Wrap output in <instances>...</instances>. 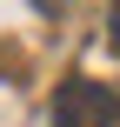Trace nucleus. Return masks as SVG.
I'll return each mask as SVG.
<instances>
[{
	"label": "nucleus",
	"mask_w": 120,
	"mask_h": 127,
	"mask_svg": "<svg viewBox=\"0 0 120 127\" xmlns=\"http://www.w3.org/2000/svg\"><path fill=\"white\" fill-rule=\"evenodd\" d=\"M114 121H120V100L100 80H67L53 94V127H114Z\"/></svg>",
	"instance_id": "f257e3e1"
},
{
	"label": "nucleus",
	"mask_w": 120,
	"mask_h": 127,
	"mask_svg": "<svg viewBox=\"0 0 120 127\" xmlns=\"http://www.w3.org/2000/svg\"><path fill=\"white\" fill-rule=\"evenodd\" d=\"M107 40H114V54H120V13H114V33H107Z\"/></svg>",
	"instance_id": "f03ea898"
},
{
	"label": "nucleus",
	"mask_w": 120,
	"mask_h": 127,
	"mask_svg": "<svg viewBox=\"0 0 120 127\" xmlns=\"http://www.w3.org/2000/svg\"><path fill=\"white\" fill-rule=\"evenodd\" d=\"M40 7H53V0H40Z\"/></svg>",
	"instance_id": "7ed1b4c3"
}]
</instances>
